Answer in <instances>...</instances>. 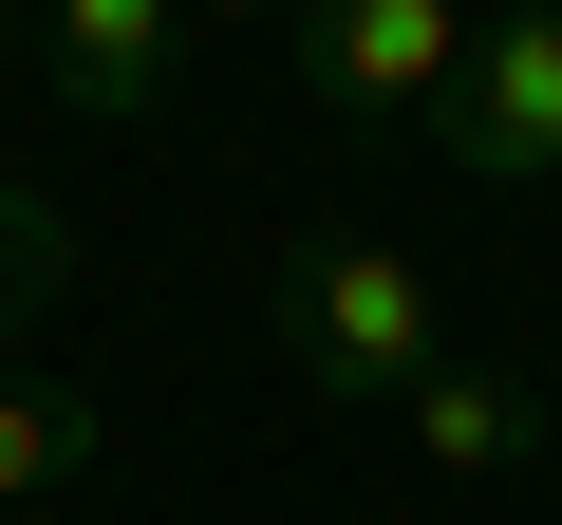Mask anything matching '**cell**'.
Returning a JSON list of instances; mask_svg holds the SVG:
<instances>
[{"label": "cell", "mask_w": 562, "mask_h": 525, "mask_svg": "<svg viewBox=\"0 0 562 525\" xmlns=\"http://www.w3.org/2000/svg\"><path fill=\"white\" fill-rule=\"evenodd\" d=\"M281 357H301L319 413H394L450 357V301H431L413 244H301V262H281Z\"/></svg>", "instance_id": "obj_1"}, {"label": "cell", "mask_w": 562, "mask_h": 525, "mask_svg": "<svg viewBox=\"0 0 562 525\" xmlns=\"http://www.w3.org/2000/svg\"><path fill=\"white\" fill-rule=\"evenodd\" d=\"M431 132H450L469 188H562V0H487Z\"/></svg>", "instance_id": "obj_2"}, {"label": "cell", "mask_w": 562, "mask_h": 525, "mask_svg": "<svg viewBox=\"0 0 562 525\" xmlns=\"http://www.w3.org/2000/svg\"><path fill=\"white\" fill-rule=\"evenodd\" d=\"M301 76H319L338 113H450L469 0H301Z\"/></svg>", "instance_id": "obj_3"}, {"label": "cell", "mask_w": 562, "mask_h": 525, "mask_svg": "<svg viewBox=\"0 0 562 525\" xmlns=\"http://www.w3.org/2000/svg\"><path fill=\"white\" fill-rule=\"evenodd\" d=\"M38 76H57V113L150 132L188 94V0H57V20H38Z\"/></svg>", "instance_id": "obj_4"}, {"label": "cell", "mask_w": 562, "mask_h": 525, "mask_svg": "<svg viewBox=\"0 0 562 525\" xmlns=\"http://www.w3.org/2000/svg\"><path fill=\"white\" fill-rule=\"evenodd\" d=\"M394 413H413V450H431L450 488H506V469L543 450V394H525L506 357H431V376H413Z\"/></svg>", "instance_id": "obj_5"}, {"label": "cell", "mask_w": 562, "mask_h": 525, "mask_svg": "<svg viewBox=\"0 0 562 525\" xmlns=\"http://www.w3.org/2000/svg\"><path fill=\"white\" fill-rule=\"evenodd\" d=\"M94 450H113V413H94L76 376H0V525H20V506H57Z\"/></svg>", "instance_id": "obj_6"}, {"label": "cell", "mask_w": 562, "mask_h": 525, "mask_svg": "<svg viewBox=\"0 0 562 525\" xmlns=\"http://www.w3.org/2000/svg\"><path fill=\"white\" fill-rule=\"evenodd\" d=\"M57 282H76V206H57L38 169H0V338H20Z\"/></svg>", "instance_id": "obj_7"}, {"label": "cell", "mask_w": 562, "mask_h": 525, "mask_svg": "<svg viewBox=\"0 0 562 525\" xmlns=\"http://www.w3.org/2000/svg\"><path fill=\"white\" fill-rule=\"evenodd\" d=\"M244 20H301V0H188V38H244Z\"/></svg>", "instance_id": "obj_8"}, {"label": "cell", "mask_w": 562, "mask_h": 525, "mask_svg": "<svg viewBox=\"0 0 562 525\" xmlns=\"http://www.w3.org/2000/svg\"><path fill=\"white\" fill-rule=\"evenodd\" d=\"M0 57H20V0H0Z\"/></svg>", "instance_id": "obj_9"}]
</instances>
